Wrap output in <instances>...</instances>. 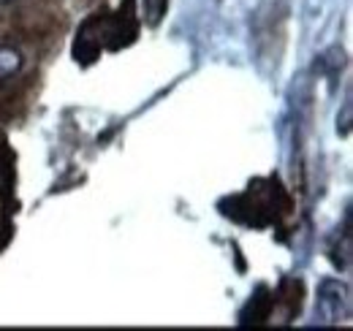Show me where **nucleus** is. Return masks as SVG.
<instances>
[{
  "label": "nucleus",
  "instance_id": "nucleus-1",
  "mask_svg": "<svg viewBox=\"0 0 353 331\" xmlns=\"http://www.w3.org/2000/svg\"><path fill=\"white\" fill-rule=\"evenodd\" d=\"M318 315L323 323H340L351 318V290L340 280H323L318 288Z\"/></svg>",
  "mask_w": 353,
  "mask_h": 331
},
{
  "label": "nucleus",
  "instance_id": "nucleus-2",
  "mask_svg": "<svg viewBox=\"0 0 353 331\" xmlns=\"http://www.w3.org/2000/svg\"><path fill=\"white\" fill-rule=\"evenodd\" d=\"M22 68V54L14 46H0V82L11 79Z\"/></svg>",
  "mask_w": 353,
  "mask_h": 331
},
{
  "label": "nucleus",
  "instance_id": "nucleus-3",
  "mask_svg": "<svg viewBox=\"0 0 353 331\" xmlns=\"http://www.w3.org/2000/svg\"><path fill=\"white\" fill-rule=\"evenodd\" d=\"M144 3V22L150 28L161 25V19L166 17V8H169V0H141Z\"/></svg>",
  "mask_w": 353,
  "mask_h": 331
},
{
  "label": "nucleus",
  "instance_id": "nucleus-4",
  "mask_svg": "<svg viewBox=\"0 0 353 331\" xmlns=\"http://www.w3.org/2000/svg\"><path fill=\"white\" fill-rule=\"evenodd\" d=\"M0 3H8V0H0Z\"/></svg>",
  "mask_w": 353,
  "mask_h": 331
}]
</instances>
